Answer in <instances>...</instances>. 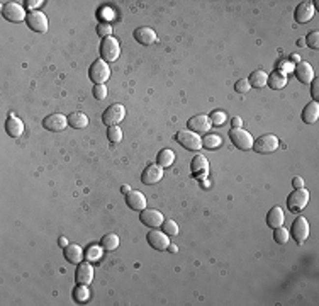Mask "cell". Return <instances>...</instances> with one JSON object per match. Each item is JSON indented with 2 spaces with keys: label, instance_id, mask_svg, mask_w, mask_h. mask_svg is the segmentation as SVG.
<instances>
[{
  "label": "cell",
  "instance_id": "49",
  "mask_svg": "<svg viewBox=\"0 0 319 306\" xmlns=\"http://www.w3.org/2000/svg\"><path fill=\"white\" fill-rule=\"evenodd\" d=\"M297 46H301V48L306 46V39H304V37H301V39L297 41Z\"/></svg>",
  "mask_w": 319,
  "mask_h": 306
},
{
  "label": "cell",
  "instance_id": "9",
  "mask_svg": "<svg viewBox=\"0 0 319 306\" xmlns=\"http://www.w3.org/2000/svg\"><path fill=\"white\" fill-rule=\"evenodd\" d=\"M290 235L294 237V240L297 241L299 245H302L304 241H306V238L309 237V221L304 216H299L297 220L292 223Z\"/></svg>",
  "mask_w": 319,
  "mask_h": 306
},
{
  "label": "cell",
  "instance_id": "3",
  "mask_svg": "<svg viewBox=\"0 0 319 306\" xmlns=\"http://www.w3.org/2000/svg\"><path fill=\"white\" fill-rule=\"evenodd\" d=\"M230 139L232 141V145L236 148L243 150V152H248V150H253V136H251L248 131L243 130V128H238V130H231L230 131Z\"/></svg>",
  "mask_w": 319,
  "mask_h": 306
},
{
  "label": "cell",
  "instance_id": "7",
  "mask_svg": "<svg viewBox=\"0 0 319 306\" xmlns=\"http://www.w3.org/2000/svg\"><path fill=\"white\" fill-rule=\"evenodd\" d=\"M126 118V107L122 104H112L102 114V121L106 126H117Z\"/></svg>",
  "mask_w": 319,
  "mask_h": 306
},
{
  "label": "cell",
  "instance_id": "17",
  "mask_svg": "<svg viewBox=\"0 0 319 306\" xmlns=\"http://www.w3.org/2000/svg\"><path fill=\"white\" fill-rule=\"evenodd\" d=\"M126 204L134 211L146 209V196L141 191H129L126 194Z\"/></svg>",
  "mask_w": 319,
  "mask_h": 306
},
{
  "label": "cell",
  "instance_id": "43",
  "mask_svg": "<svg viewBox=\"0 0 319 306\" xmlns=\"http://www.w3.org/2000/svg\"><path fill=\"white\" fill-rule=\"evenodd\" d=\"M311 85H313V99H316V102H318V99H319V80L316 77H314V80L311 82Z\"/></svg>",
  "mask_w": 319,
  "mask_h": 306
},
{
  "label": "cell",
  "instance_id": "2",
  "mask_svg": "<svg viewBox=\"0 0 319 306\" xmlns=\"http://www.w3.org/2000/svg\"><path fill=\"white\" fill-rule=\"evenodd\" d=\"M309 191L307 189H294V192L292 194H289L287 198V207L289 211H292V213H295V211H302L304 207L309 204Z\"/></svg>",
  "mask_w": 319,
  "mask_h": 306
},
{
  "label": "cell",
  "instance_id": "19",
  "mask_svg": "<svg viewBox=\"0 0 319 306\" xmlns=\"http://www.w3.org/2000/svg\"><path fill=\"white\" fill-rule=\"evenodd\" d=\"M295 77L299 78V82L309 85L311 82L314 80V70H313V67H311L307 62H299L297 67H295Z\"/></svg>",
  "mask_w": 319,
  "mask_h": 306
},
{
  "label": "cell",
  "instance_id": "16",
  "mask_svg": "<svg viewBox=\"0 0 319 306\" xmlns=\"http://www.w3.org/2000/svg\"><path fill=\"white\" fill-rule=\"evenodd\" d=\"M314 14H316V9L313 2H301L295 9V21L299 24H306L314 17Z\"/></svg>",
  "mask_w": 319,
  "mask_h": 306
},
{
  "label": "cell",
  "instance_id": "44",
  "mask_svg": "<svg viewBox=\"0 0 319 306\" xmlns=\"http://www.w3.org/2000/svg\"><path fill=\"white\" fill-rule=\"evenodd\" d=\"M292 186H294V189H302L304 187L302 177H294V179H292Z\"/></svg>",
  "mask_w": 319,
  "mask_h": 306
},
{
  "label": "cell",
  "instance_id": "34",
  "mask_svg": "<svg viewBox=\"0 0 319 306\" xmlns=\"http://www.w3.org/2000/svg\"><path fill=\"white\" fill-rule=\"evenodd\" d=\"M289 237H290V233H289L287 230L284 228V226H279V228H275V232H273V240H275L279 245H285V243H287Z\"/></svg>",
  "mask_w": 319,
  "mask_h": 306
},
{
  "label": "cell",
  "instance_id": "38",
  "mask_svg": "<svg viewBox=\"0 0 319 306\" xmlns=\"http://www.w3.org/2000/svg\"><path fill=\"white\" fill-rule=\"evenodd\" d=\"M102 250H104V248L97 247V245H92V247L88 248V252H87V259L90 260V262H93V260H99L100 255H102Z\"/></svg>",
  "mask_w": 319,
  "mask_h": 306
},
{
  "label": "cell",
  "instance_id": "22",
  "mask_svg": "<svg viewBox=\"0 0 319 306\" xmlns=\"http://www.w3.org/2000/svg\"><path fill=\"white\" fill-rule=\"evenodd\" d=\"M5 130H7V133H9V136H12V138H19V136H22V133H24V123H22L17 116L10 114L9 118H7Z\"/></svg>",
  "mask_w": 319,
  "mask_h": 306
},
{
  "label": "cell",
  "instance_id": "20",
  "mask_svg": "<svg viewBox=\"0 0 319 306\" xmlns=\"http://www.w3.org/2000/svg\"><path fill=\"white\" fill-rule=\"evenodd\" d=\"M134 39H136L140 44L149 46V44H153L156 41V33L153 31L151 28H146V26H143V28H138L136 31H134Z\"/></svg>",
  "mask_w": 319,
  "mask_h": 306
},
{
  "label": "cell",
  "instance_id": "24",
  "mask_svg": "<svg viewBox=\"0 0 319 306\" xmlns=\"http://www.w3.org/2000/svg\"><path fill=\"white\" fill-rule=\"evenodd\" d=\"M319 118V104L316 101L309 102L302 111V121L306 124H314Z\"/></svg>",
  "mask_w": 319,
  "mask_h": 306
},
{
  "label": "cell",
  "instance_id": "40",
  "mask_svg": "<svg viewBox=\"0 0 319 306\" xmlns=\"http://www.w3.org/2000/svg\"><path fill=\"white\" fill-rule=\"evenodd\" d=\"M93 97H95L97 101H104L107 97V87L104 84L95 85L93 87Z\"/></svg>",
  "mask_w": 319,
  "mask_h": 306
},
{
  "label": "cell",
  "instance_id": "45",
  "mask_svg": "<svg viewBox=\"0 0 319 306\" xmlns=\"http://www.w3.org/2000/svg\"><path fill=\"white\" fill-rule=\"evenodd\" d=\"M231 126H232V130H238V128H241L243 126L241 118H232L231 119Z\"/></svg>",
  "mask_w": 319,
  "mask_h": 306
},
{
  "label": "cell",
  "instance_id": "41",
  "mask_svg": "<svg viewBox=\"0 0 319 306\" xmlns=\"http://www.w3.org/2000/svg\"><path fill=\"white\" fill-rule=\"evenodd\" d=\"M234 89H236V92H239V94H246L251 89L248 78H241V80H238V82H236V85H234Z\"/></svg>",
  "mask_w": 319,
  "mask_h": 306
},
{
  "label": "cell",
  "instance_id": "18",
  "mask_svg": "<svg viewBox=\"0 0 319 306\" xmlns=\"http://www.w3.org/2000/svg\"><path fill=\"white\" fill-rule=\"evenodd\" d=\"M75 279L77 284H90L93 279V267L88 262H80L75 272Z\"/></svg>",
  "mask_w": 319,
  "mask_h": 306
},
{
  "label": "cell",
  "instance_id": "13",
  "mask_svg": "<svg viewBox=\"0 0 319 306\" xmlns=\"http://www.w3.org/2000/svg\"><path fill=\"white\" fill-rule=\"evenodd\" d=\"M161 179H163V167H160V165H148L141 173V182L148 184V186L158 184Z\"/></svg>",
  "mask_w": 319,
  "mask_h": 306
},
{
  "label": "cell",
  "instance_id": "36",
  "mask_svg": "<svg viewBox=\"0 0 319 306\" xmlns=\"http://www.w3.org/2000/svg\"><path fill=\"white\" fill-rule=\"evenodd\" d=\"M209 119H211V123L214 124V126H221V124L226 123L228 116H226V112H224V111H214L212 114L209 116Z\"/></svg>",
  "mask_w": 319,
  "mask_h": 306
},
{
  "label": "cell",
  "instance_id": "47",
  "mask_svg": "<svg viewBox=\"0 0 319 306\" xmlns=\"http://www.w3.org/2000/svg\"><path fill=\"white\" fill-rule=\"evenodd\" d=\"M58 241H59V245H61V247H63V248H65V247H66V245H68V240H66V238H65V237H59V240H58Z\"/></svg>",
  "mask_w": 319,
  "mask_h": 306
},
{
  "label": "cell",
  "instance_id": "27",
  "mask_svg": "<svg viewBox=\"0 0 319 306\" xmlns=\"http://www.w3.org/2000/svg\"><path fill=\"white\" fill-rule=\"evenodd\" d=\"M68 126L75 128V130H84L88 126V118L84 112H71L68 116Z\"/></svg>",
  "mask_w": 319,
  "mask_h": 306
},
{
  "label": "cell",
  "instance_id": "30",
  "mask_svg": "<svg viewBox=\"0 0 319 306\" xmlns=\"http://www.w3.org/2000/svg\"><path fill=\"white\" fill-rule=\"evenodd\" d=\"M100 247L109 252L116 250V248L119 247V237L116 235V233H107V235L100 240Z\"/></svg>",
  "mask_w": 319,
  "mask_h": 306
},
{
  "label": "cell",
  "instance_id": "15",
  "mask_svg": "<svg viewBox=\"0 0 319 306\" xmlns=\"http://www.w3.org/2000/svg\"><path fill=\"white\" fill-rule=\"evenodd\" d=\"M43 126L46 128L48 131H63L66 126H68V118H65L63 114H50V116H46L43 121Z\"/></svg>",
  "mask_w": 319,
  "mask_h": 306
},
{
  "label": "cell",
  "instance_id": "33",
  "mask_svg": "<svg viewBox=\"0 0 319 306\" xmlns=\"http://www.w3.org/2000/svg\"><path fill=\"white\" fill-rule=\"evenodd\" d=\"M161 228H163V233L168 237H177L178 235V225L175 223L174 220H165L163 225H161Z\"/></svg>",
  "mask_w": 319,
  "mask_h": 306
},
{
  "label": "cell",
  "instance_id": "42",
  "mask_svg": "<svg viewBox=\"0 0 319 306\" xmlns=\"http://www.w3.org/2000/svg\"><path fill=\"white\" fill-rule=\"evenodd\" d=\"M43 3H44L43 0H29V2H26V7H28V9H31V12H34V10L39 9Z\"/></svg>",
  "mask_w": 319,
  "mask_h": 306
},
{
  "label": "cell",
  "instance_id": "11",
  "mask_svg": "<svg viewBox=\"0 0 319 306\" xmlns=\"http://www.w3.org/2000/svg\"><path fill=\"white\" fill-rule=\"evenodd\" d=\"M148 243L151 245V248H155V250H167L168 245H170V237L165 235L163 232H160V230L153 228L151 232L148 233Z\"/></svg>",
  "mask_w": 319,
  "mask_h": 306
},
{
  "label": "cell",
  "instance_id": "31",
  "mask_svg": "<svg viewBox=\"0 0 319 306\" xmlns=\"http://www.w3.org/2000/svg\"><path fill=\"white\" fill-rule=\"evenodd\" d=\"M90 298V289L87 288V284H77V288L73 291V300L77 303H85Z\"/></svg>",
  "mask_w": 319,
  "mask_h": 306
},
{
  "label": "cell",
  "instance_id": "37",
  "mask_svg": "<svg viewBox=\"0 0 319 306\" xmlns=\"http://www.w3.org/2000/svg\"><path fill=\"white\" fill-rule=\"evenodd\" d=\"M306 39V44H309L313 50H318L319 48V33L318 31H313L311 34H307V37H304Z\"/></svg>",
  "mask_w": 319,
  "mask_h": 306
},
{
  "label": "cell",
  "instance_id": "32",
  "mask_svg": "<svg viewBox=\"0 0 319 306\" xmlns=\"http://www.w3.org/2000/svg\"><path fill=\"white\" fill-rule=\"evenodd\" d=\"M221 143H223V138L219 135H207L202 138V146L207 150H214V148H219Z\"/></svg>",
  "mask_w": 319,
  "mask_h": 306
},
{
  "label": "cell",
  "instance_id": "46",
  "mask_svg": "<svg viewBox=\"0 0 319 306\" xmlns=\"http://www.w3.org/2000/svg\"><path fill=\"white\" fill-rule=\"evenodd\" d=\"M167 250H170L172 254H177V252H178V247H177V245H172V243H170V245H168Z\"/></svg>",
  "mask_w": 319,
  "mask_h": 306
},
{
  "label": "cell",
  "instance_id": "39",
  "mask_svg": "<svg viewBox=\"0 0 319 306\" xmlns=\"http://www.w3.org/2000/svg\"><path fill=\"white\" fill-rule=\"evenodd\" d=\"M97 33H99L100 37H107V36H112V26L109 22H100L97 26Z\"/></svg>",
  "mask_w": 319,
  "mask_h": 306
},
{
  "label": "cell",
  "instance_id": "5",
  "mask_svg": "<svg viewBox=\"0 0 319 306\" xmlns=\"http://www.w3.org/2000/svg\"><path fill=\"white\" fill-rule=\"evenodd\" d=\"M90 80L93 82L95 85H100V84H106L111 77V68H109L107 62L104 60H97L93 62V65L90 67Z\"/></svg>",
  "mask_w": 319,
  "mask_h": 306
},
{
  "label": "cell",
  "instance_id": "1",
  "mask_svg": "<svg viewBox=\"0 0 319 306\" xmlns=\"http://www.w3.org/2000/svg\"><path fill=\"white\" fill-rule=\"evenodd\" d=\"M121 55V46H119V41L114 36H107L102 39L100 44V56H102L104 62H116Z\"/></svg>",
  "mask_w": 319,
  "mask_h": 306
},
{
  "label": "cell",
  "instance_id": "25",
  "mask_svg": "<svg viewBox=\"0 0 319 306\" xmlns=\"http://www.w3.org/2000/svg\"><path fill=\"white\" fill-rule=\"evenodd\" d=\"M268 87H272L273 90H282L285 85H287V75L284 73V71L277 70V71H272V73L268 75Z\"/></svg>",
  "mask_w": 319,
  "mask_h": 306
},
{
  "label": "cell",
  "instance_id": "29",
  "mask_svg": "<svg viewBox=\"0 0 319 306\" xmlns=\"http://www.w3.org/2000/svg\"><path fill=\"white\" fill-rule=\"evenodd\" d=\"M174 162H175V152L174 150H170V148H165V150H161V152L158 153V165L160 167H170V165H174Z\"/></svg>",
  "mask_w": 319,
  "mask_h": 306
},
{
  "label": "cell",
  "instance_id": "50",
  "mask_svg": "<svg viewBox=\"0 0 319 306\" xmlns=\"http://www.w3.org/2000/svg\"><path fill=\"white\" fill-rule=\"evenodd\" d=\"M121 191H122V194H127V192H129L131 189H129V186H122V187H121Z\"/></svg>",
  "mask_w": 319,
  "mask_h": 306
},
{
  "label": "cell",
  "instance_id": "4",
  "mask_svg": "<svg viewBox=\"0 0 319 306\" xmlns=\"http://www.w3.org/2000/svg\"><path fill=\"white\" fill-rule=\"evenodd\" d=\"M175 139H177V143H180L183 148L192 150V152H197L202 146V138L190 130H180L178 133L175 135Z\"/></svg>",
  "mask_w": 319,
  "mask_h": 306
},
{
  "label": "cell",
  "instance_id": "35",
  "mask_svg": "<svg viewBox=\"0 0 319 306\" xmlns=\"http://www.w3.org/2000/svg\"><path fill=\"white\" fill-rule=\"evenodd\" d=\"M107 138L111 139L112 143H119L122 139V131L119 126H109L107 130Z\"/></svg>",
  "mask_w": 319,
  "mask_h": 306
},
{
  "label": "cell",
  "instance_id": "6",
  "mask_svg": "<svg viewBox=\"0 0 319 306\" xmlns=\"http://www.w3.org/2000/svg\"><path fill=\"white\" fill-rule=\"evenodd\" d=\"M280 141L275 135H263L253 143V150L257 153H261V155H268V153H273L277 148H279Z\"/></svg>",
  "mask_w": 319,
  "mask_h": 306
},
{
  "label": "cell",
  "instance_id": "14",
  "mask_svg": "<svg viewBox=\"0 0 319 306\" xmlns=\"http://www.w3.org/2000/svg\"><path fill=\"white\" fill-rule=\"evenodd\" d=\"M140 220L143 225L149 226V228H160V226L163 225L165 218H163V214L156 209H143L140 214Z\"/></svg>",
  "mask_w": 319,
  "mask_h": 306
},
{
  "label": "cell",
  "instance_id": "8",
  "mask_svg": "<svg viewBox=\"0 0 319 306\" xmlns=\"http://www.w3.org/2000/svg\"><path fill=\"white\" fill-rule=\"evenodd\" d=\"M2 14H3V17L10 22H22L28 19V14H26L24 7L16 2H7L5 5L2 7Z\"/></svg>",
  "mask_w": 319,
  "mask_h": 306
},
{
  "label": "cell",
  "instance_id": "23",
  "mask_svg": "<svg viewBox=\"0 0 319 306\" xmlns=\"http://www.w3.org/2000/svg\"><path fill=\"white\" fill-rule=\"evenodd\" d=\"M65 259L68 260L70 264H80L82 259H84V250L80 248V245L77 243H68L65 247Z\"/></svg>",
  "mask_w": 319,
  "mask_h": 306
},
{
  "label": "cell",
  "instance_id": "48",
  "mask_svg": "<svg viewBox=\"0 0 319 306\" xmlns=\"http://www.w3.org/2000/svg\"><path fill=\"white\" fill-rule=\"evenodd\" d=\"M290 60H292V62H295V63H299V62H301V56H299V55H292Z\"/></svg>",
  "mask_w": 319,
  "mask_h": 306
},
{
  "label": "cell",
  "instance_id": "21",
  "mask_svg": "<svg viewBox=\"0 0 319 306\" xmlns=\"http://www.w3.org/2000/svg\"><path fill=\"white\" fill-rule=\"evenodd\" d=\"M284 221H285V214L280 206H273L268 211V214H266V225L273 230L279 228V226H284Z\"/></svg>",
  "mask_w": 319,
  "mask_h": 306
},
{
  "label": "cell",
  "instance_id": "12",
  "mask_svg": "<svg viewBox=\"0 0 319 306\" xmlns=\"http://www.w3.org/2000/svg\"><path fill=\"white\" fill-rule=\"evenodd\" d=\"M26 22H28L29 29H32V31H36V33H46L48 31V19L43 12H37V10L29 12Z\"/></svg>",
  "mask_w": 319,
  "mask_h": 306
},
{
  "label": "cell",
  "instance_id": "10",
  "mask_svg": "<svg viewBox=\"0 0 319 306\" xmlns=\"http://www.w3.org/2000/svg\"><path fill=\"white\" fill-rule=\"evenodd\" d=\"M187 128H189L190 131H194V133L201 135V133H207L212 128V123H211V119H209V116L197 114L187 121Z\"/></svg>",
  "mask_w": 319,
  "mask_h": 306
},
{
  "label": "cell",
  "instance_id": "28",
  "mask_svg": "<svg viewBox=\"0 0 319 306\" xmlns=\"http://www.w3.org/2000/svg\"><path fill=\"white\" fill-rule=\"evenodd\" d=\"M248 82H250L251 87L263 89V87L266 85V82H268V75H266V71H263V70H257V71H253V73L250 75Z\"/></svg>",
  "mask_w": 319,
  "mask_h": 306
},
{
  "label": "cell",
  "instance_id": "26",
  "mask_svg": "<svg viewBox=\"0 0 319 306\" xmlns=\"http://www.w3.org/2000/svg\"><path fill=\"white\" fill-rule=\"evenodd\" d=\"M190 167H192L194 175L201 177V175H204V173L207 172L209 162H207V158H205L204 155H195L194 160H192V164H190Z\"/></svg>",
  "mask_w": 319,
  "mask_h": 306
}]
</instances>
